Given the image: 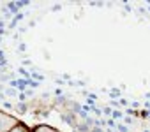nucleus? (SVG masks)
<instances>
[{"instance_id":"1","label":"nucleus","mask_w":150,"mask_h":132,"mask_svg":"<svg viewBox=\"0 0 150 132\" xmlns=\"http://www.w3.org/2000/svg\"><path fill=\"white\" fill-rule=\"evenodd\" d=\"M20 123V120L6 111H0V132H11L16 125Z\"/></svg>"},{"instance_id":"2","label":"nucleus","mask_w":150,"mask_h":132,"mask_svg":"<svg viewBox=\"0 0 150 132\" xmlns=\"http://www.w3.org/2000/svg\"><path fill=\"white\" fill-rule=\"evenodd\" d=\"M32 132H60V130L51 127V125H48V123H39V125H35L32 128Z\"/></svg>"},{"instance_id":"3","label":"nucleus","mask_w":150,"mask_h":132,"mask_svg":"<svg viewBox=\"0 0 150 132\" xmlns=\"http://www.w3.org/2000/svg\"><path fill=\"white\" fill-rule=\"evenodd\" d=\"M14 111L20 113V114H25V113H28V104L27 102H18V104H14Z\"/></svg>"},{"instance_id":"4","label":"nucleus","mask_w":150,"mask_h":132,"mask_svg":"<svg viewBox=\"0 0 150 132\" xmlns=\"http://www.w3.org/2000/svg\"><path fill=\"white\" fill-rule=\"evenodd\" d=\"M37 71H39V69H37V67H32V69H30V78H32V79H35V81H39V83H41V81H44V76H42V74H41V72H37Z\"/></svg>"},{"instance_id":"5","label":"nucleus","mask_w":150,"mask_h":132,"mask_svg":"<svg viewBox=\"0 0 150 132\" xmlns=\"http://www.w3.org/2000/svg\"><path fill=\"white\" fill-rule=\"evenodd\" d=\"M108 95H110V99H111V100H118V99H120V95H122V90L113 86V88L108 92Z\"/></svg>"},{"instance_id":"6","label":"nucleus","mask_w":150,"mask_h":132,"mask_svg":"<svg viewBox=\"0 0 150 132\" xmlns=\"http://www.w3.org/2000/svg\"><path fill=\"white\" fill-rule=\"evenodd\" d=\"M11 132H32V128H28V125H27V123L20 121V123H18V125L11 130Z\"/></svg>"},{"instance_id":"7","label":"nucleus","mask_w":150,"mask_h":132,"mask_svg":"<svg viewBox=\"0 0 150 132\" xmlns=\"http://www.w3.org/2000/svg\"><path fill=\"white\" fill-rule=\"evenodd\" d=\"M7 9H9L13 14H18V13H20V7H18L16 2H9V4H7Z\"/></svg>"},{"instance_id":"8","label":"nucleus","mask_w":150,"mask_h":132,"mask_svg":"<svg viewBox=\"0 0 150 132\" xmlns=\"http://www.w3.org/2000/svg\"><path fill=\"white\" fill-rule=\"evenodd\" d=\"M90 128H92V127H88L85 121H83V123H78V127H76L78 132H90Z\"/></svg>"},{"instance_id":"9","label":"nucleus","mask_w":150,"mask_h":132,"mask_svg":"<svg viewBox=\"0 0 150 132\" xmlns=\"http://www.w3.org/2000/svg\"><path fill=\"white\" fill-rule=\"evenodd\" d=\"M18 72L23 76V79H30V71H28V69H25V67H20V69H18Z\"/></svg>"},{"instance_id":"10","label":"nucleus","mask_w":150,"mask_h":132,"mask_svg":"<svg viewBox=\"0 0 150 132\" xmlns=\"http://www.w3.org/2000/svg\"><path fill=\"white\" fill-rule=\"evenodd\" d=\"M0 67H7V60H6L4 49H0Z\"/></svg>"},{"instance_id":"11","label":"nucleus","mask_w":150,"mask_h":132,"mask_svg":"<svg viewBox=\"0 0 150 132\" xmlns=\"http://www.w3.org/2000/svg\"><path fill=\"white\" fill-rule=\"evenodd\" d=\"M0 11L4 13V20H11V18H13V13H11V11L7 9V6H4V7L0 9Z\"/></svg>"},{"instance_id":"12","label":"nucleus","mask_w":150,"mask_h":132,"mask_svg":"<svg viewBox=\"0 0 150 132\" xmlns=\"http://www.w3.org/2000/svg\"><path fill=\"white\" fill-rule=\"evenodd\" d=\"M39 86H41V83H39V81H35V79H32V78L28 79V88L35 90V88H39Z\"/></svg>"},{"instance_id":"13","label":"nucleus","mask_w":150,"mask_h":132,"mask_svg":"<svg viewBox=\"0 0 150 132\" xmlns=\"http://www.w3.org/2000/svg\"><path fill=\"white\" fill-rule=\"evenodd\" d=\"M4 93H6V97H9V99H11V97H14V95H16V88L9 86V88H6V92H4Z\"/></svg>"},{"instance_id":"14","label":"nucleus","mask_w":150,"mask_h":132,"mask_svg":"<svg viewBox=\"0 0 150 132\" xmlns=\"http://www.w3.org/2000/svg\"><path fill=\"white\" fill-rule=\"evenodd\" d=\"M113 120H120V118H124V113L122 111H118V109H113Z\"/></svg>"},{"instance_id":"15","label":"nucleus","mask_w":150,"mask_h":132,"mask_svg":"<svg viewBox=\"0 0 150 132\" xmlns=\"http://www.w3.org/2000/svg\"><path fill=\"white\" fill-rule=\"evenodd\" d=\"M23 18H25V13H21V11H20V13H18V14H16V16L13 18V21H16V23H20V21H21Z\"/></svg>"},{"instance_id":"16","label":"nucleus","mask_w":150,"mask_h":132,"mask_svg":"<svg viewBox=\"0 0 150 132\" xmlns=\"http://www.w3.org/2000/svg\"><path fill=\"white\" fill-rule=\"evenodd\" d=\"M103 113H104L106 116H111V114H113V109H111V106H104V107H103Z\"/></svg>"},{"instance_id":"17","label":"nucleus","mask_w":150,"mask_h":132,"mask_svg":"<svg viewBox=\"0 0 150 132\" xmlns=\"http://www.w3.org/2000/svg\"><path fill=\"white\" fill-rule=\"evenodd\" d=\"M21 67H25V69H27V67H32V62H30L28 58H23V60H21Z\"/></svg>"},{"instance_id":"18","label":"nucleus","mask_w":150,"mask_h":132,"mask_svg":"<svg viewBox=\"0 0 150 132\" xmlns=\"http://www.w3.org/2000/svg\"><path fill=\"white\" fill-rule=\"evenodd\" d=\"M92 113H94V114H96L97 118H101V114H103V109H101V107H96V106H94V107H92Z\"/></svg>"},{"instance_id":"19","label":"nucleus","mask_w":150,"mask_h":132,"mask_svg":"<svg viewBox=\"0 0 150 132\" xmlns=\"http://www.w3.org/2000/svg\"><path fill=\"white\" fill-rule=\"evenodd\" d=\"M108 127H110L111 130H117V123H115V120H113V118H110V120H108Z\"/></svg>"},{"instance_id":"20","label":"nucleus","mask_w":150,"mask_h":132,"mask_svg":"<svg viewBox=\"0 0 150 132\" xmlns=\"http://www.w3.org/2000/svg\"><path fill=\"white\" fill-rule=\"evenodd\" d=\"M117 132H129L127 125H117Z\"/></svg>"},{"instance_id":"21","label":"nucleus","mask_w":150,"mask_h":132,"mask_svg":"<svg viewBox=\"0 0 150 132\" xmlns=\"http://www.w3.org/2000/svg\"><path fill=\"white\" fill-rule=\"evenodd\" d=\"M18 99H20V102H25V100H27V93H25V92H20V93H18Z\"/></svg>"},{"instance_id":"22","label":"nucleus","mask_w":150,"mask_h":132,"mask_svg":"<svg viewBox=\"0 0 150 132\" xmlns=\"http://www.w3.org/2000/svg\"><path fill=\"white\" fill-rule=\"evenodd\" d=\"M139 118L146 120V118H148V111H146V109H141V111H139Z\"/></svg>"},{"instance_id":"23","label":"nucleus","mask_w":150,"mask_h":132,"mask_svg":"<svg viewBox=\"0 0 150 132\" xmlns=\"http://www.w3.org/2000/svg\"><path fill=\"white\" fill-rule=\"evenodd\" d=\"M124 120H125V125H132L134 123V118L132 116H124Z\"/></svg>"},{"instance_id":"24","label":"nucleus","mask_w":150,"mask_h":132,"mask_svg":"<svg viewBox=\"0 0 150 132\" xmlns=\"http://www.w3.org/2000/svg\"><path fill=\"white\" fill-rule=\"evenodd\" d=\"M55 85H58V86H62V85H67L62 78H55Z\"/></svg>"},{"instance_id":"25","label":"nucleus","mask_w":150,"mask_h":132,"mask_svg":"<svg viewBox=\"0 0 150 132\" xmlns=\"http://www.w3.org/2000/svg\"><path fill=\"white\" fill-rule=\"evenodd\" d=\"M16 25H18V23L11 20V21H9V25H7V28H9V30H14V28H16Z\"/></svg>"},{"instance_id":"26","label":"nucleus","mask_w":150,"mask_h":132,"mask_svg":"<svg viewBox=\"0 0 150 132\" xmlns=\"http://www.w3.org/2000/svg\"><path fill=\"white\" fill-rule=\"evenodd\" d=\"M118 102H120V106H125V107L129 106V100H127V99H122V97H120V99H118Z\"/></svg>"},{"instance_id":"27","label":"nucleus","mask_w":150,"mask_h":132,"mask_svg":"<svg viewBox=\"0 0 150 132\" xmlns=\"http://www.w3.org/2000/svg\"><path fill=\"white\" fill-rule=\"evenodd\" d=\"M18 4V7H25V6H28L30 2H28V0H21V2H16Z\"/></svg>"},{"instance_id":"28","label":"nucleus","mask_w":150,"mask_h":132,"mask_svg":"<svg viewBox=\"0 0 150 132\" xmlns=\"http://www.w3.org/2000/svg\"><path fill=\"white\" fill-rule=\"evenodd\" d=\"M4 107H6V109H14V106H13L11 102H7V100L4 102Z\"/></svg>"},{"instance_id":"29","label":"nucleus","mask_w":150,"mask_h":132,"mask_svg":"<svg viewBox=\"0 0 150 132\" xmlns=\"http://www.w3.org/2000/svg\"><path fill=\"white\" fill-rule=\"evenodd\" d=\"M60 9H62V6H60V4H57V6H53V7H51V11H53V13H57V11H60Z\"/></svg>"},{"instance_id":"30","label":"nucleus","mask_w":150,"mask_h":132,"mask_svg":"<svg viewBox=\"0 0 150 132\" xmlns=\"http://www.w3.org/2000/svg\"><path fill=\"white\" fill-rule=\"evenodd\" d=\"M113 107H120V102L118 100H111V109Z\"/></svg>"},{"instance_id":"31","label":"nucleus","mask_w":150,"mask_h":132,"mask_svg":"<svg viewBox=\"0 0 150 132\" xmlns=\"http://www.w3.org/2000/svg\"><path fill=\"white\" fill-rule=\"evenodd\" d=\"M90 132H103V127H92Z\"/></svg>"},{"instance_id":"32","label":"nucleus","mask_w":150,"mask_h":132,"mask_svg":"<svg viewBox=\"0 0 150 132\" xmlns=\"http://www.w3.org/2000/svg\"><path fill=\"white\" fill-rule=\"evenodd\" d=\"M18 49H20V51H25V49H27V44H25V42H21V44L18 46Z\"/></svg>"},{"instance_id":"33","label":"nucleus","mask_w":150,"mask_h":132,"mask_svg":"<svg viewBox=\"0 0 150 132\" xmlns=\"http://www.w3.org/2000/svg\"><path fill=\"white\" fill-rule=\"evenodd\" d=\"M25 93H27V97H34V90H32V88H28Z\"/></svg>"},{"instance_id":"34","label":"nucleus","mask_w":150,"mask_h":132,"mask_svg":"<svg viewBox=\"0 0 150 132\" xmlns=\"http://www.w3.org/2000/svg\"><path fill=\"white\" fill-rule=\"evenodd\" d=\"M0 30H6V20H0Z\"/></svg>"},{"instance_id":"35","label":"nucleus","mask_w":150,"mask_h":132,"mask_svg":"<svg viewBox=\"0 0 150 132\" xmlns=\"http://www.w3.org/2000/svg\"><path fill=\"white\" fill-rule=\"evenodd\" d=\"M76 86H81V88H83V86H85V81H81V79H78V81H76Z\"/></svg>"},{"instance_id":"36","label":"nucleus","mask_w":150,"mask_h":132,"mask_svg":"<svg viewBox=\"0 0 150 132\" xmlns=\"http://www.w3.org/2000/svg\"><path fill=\"white\" fill-rule=\"evenodd\" d=\"M131 106H132V109H136V107H139V102H138V100H136V102H132V104H131Z\"/></svg>"},{"instance_id":"37","label":"nucleus","mask_w":150,"mask_h":132,"mask_svg":"<svg viewBox=\"0 0 150 132\" xmlns=\"http://www.w3.org/2000/svg\"><path fill=\"white\" fill-rule=\"evenodd\" d=\"M145 97H146V99H150V92H146V93H145Z\"/></svg>"},{"instance_id":"38","label":"nucleus","mask_w":150,"mask_h":132,"mask_svg":"<svg viewBox=\"0 0 150 132\" xmlns=\"http://www.w3.org/2000/svg\"><path fill=\"white\" fill-rule=\"evenodd\" d=\"M143 132H150V130H143Z\"/></svg>"},{"instance_id":"39","label":"nucleus","mask_w":150,"mask_h":132,"mask_svg":"<svg viewBox=\"0 0 150 132\" xmlns=\"http://www.w3.org/2000/svg\"><path fill=\"white\" fill-rule=\"evenodd\" d=\"M0 42H2V37H0Z\"/></svg>"}]
</instances>
